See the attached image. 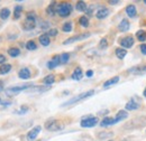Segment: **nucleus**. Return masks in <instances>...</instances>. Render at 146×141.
<instances>
[{
	"mask_svg": "<svg viewBox=\"0 0 146 141\" xmlns=\"http://www.w3.org/2000/svg\"><path fill=\"white\" fill-rule=\"evenodd\" d=\"M62 30L65 32V33H70V32L72 30V22H71V21L65 22V24L63 25V27H62Z\"/></svg>",
	"mask_w": 146,
	"mask_h": 141,
	"instance_id": "473e14b6",
	"label": "nucleus"
},
{
	"mask_svg": "<svg viewBox=\"0 0 146 141\" xmlns=\"http://www.w3.org/2000/svg\"><path fill=\"white\" fill-rule=\"evenodd\" d=\"M60 63H61V58H60L58 55H56V56H54V57L47 63V67H48L50 70H53V69H55Z\"/></svg>",
	"mask_w": 146,
	"mask_h": 141,
	"instance_id": "9b49d317",
	"label": "nucleus"
},
{
	"mask_svg": "<svg viewBox=\"0 0 146 141\" xmlns=\"http://www.w3.org/2000/svg\"><path fill=\"white\" fill-rule=\"evenodd\" d=\"M110 136H111V133H108V134H107V133H100V134H99V138H102V137H110Z\"/></svg>",
	"mask_w": 146,
	"mask_h": 141,
	"instance_id": "a19ab883",
	"label": "nucleus"
},
{
	"mask_svg": "<svg viewBox=\"0 0 146 141\" xmlns=\"http://www.w3.org/2000/svg\"><path fill=\"white\" fill-rule=\"evenodd\" d=\"M118 82H119V76H115V77L110 78V80L106 81V82L104 83V88H109L110 85H113V84H116V83H118Z\"/></svg>",
	"mask_w": 146,
	"mask_h": 141,
	"instance_id": "412c9836",
	"label": "nucleus"
},
{
	"mask_svg": "<svg viewBox=\"0 0 146 141\" xmlns=\"http://www.w3.org/2000/svg\"><path fill=\"white\" fill-rule=\"evenodd\" d=\"M110 5H118L119 3V1H117V0H111V1H109Z\"/></svg>",
	"mask_w": 146,
	"mask_h": 141,
	"instance_id": "79ce46f5",
	"label": "nucleus"
},
{
	"mask_svg": "<svg viewBox=\"0 0 146 141\" xmlns=\"http://www.w3.org/2000/svg\"><path fill=\"white\" fill-rule=\"evenodd\" d=\"M96 7H97V6H94V5L88 6V9H87V14H88L89 16H92V13H93V10L96 9Z\"/></svg>",
	"mask_w": 146,
	"mask_h": 141,
	"instance_id": "e433bc0d",
	"label": "nucleus"
},
{
	"mask_svg": "<svg viewBox=\"0 0 146 141\" xmlns=\"http://www.w3.org/2000/svg\"><path fill=\"white\" fill-rule=\"evenodd\" d=\"M18 75L21 80H28L31 77V70H28V69H26V67L21 69V70H19Z\"/></svg>",
	"mask_w": 146,
	"mask_h": 141,
	"instance_id": "ddd939ff",
	"label": "nucleus"
},
{
	"mask_svg": "<svg viewBox=\"0 0 146 141\" xmlns=\"http://www.w3.org/2000/svg\"><path fill=\"white\" fill-rule=\"evenodd\" d=\"M119 44L124 48H129V47H131L134 45V38L131 36H126V37H124V38L120 39Z\"/></svg>",
	"mask_w": 146,
	"mask_h": 141,
	"instance_id": "1a4fd4ad",
	"label": "nucleus"
},
{
	"mask_svg": "<svg viewBox=\"0 0 146 141\" xmlns=\"http://www.w3.org/2000/svg\"><path fill=\"white\" fill-rule=\"evenodd\" d=\"M8 54H9L11 57H17L19 54H20V51H19L18 48L13 47V48H9V49H8Z\"/></svg>",
	"mask_w": 146,
	"mask_h": 141,
	"instance_id": "7c9ffc66",
	"label": "nucleus"
},
{
	"mask_svg": "<svg viewBox=\"0 0 146 141\" xmlns=\"http://www.w3.org/2000/svg\"><path fill=\"white\" fill-rule=\"evenodd\" d=\"M91 34L90 33H86V34H82V35H79V36H73V37H70L68 38L63 44L64 45H69V44H72L74 42H78V40H82V39H86L88 37H90Z\"/></svg>",
	"mask_w": 146,
	"mask_h": 141,
	"instance_id": "0eeeda50",
	"label": "nucleus"
},
{
	"mask_svg": "<svg viewBox=\"0 0 146 141\" xmlns=\"http://www.w3.org/2000/svg\"><path fill=\"white\" fill-rule=\"evenodd\" d=\"M54 81H55L54 75H47L46 77H44V80H43V83L50 86V85H52V84L54 83Z\"/></svg>",
	"mask_w": 146,
	"mask_h": 141,
	"instance_id": "a878e982",
	"label": "nucleus"
},
{
	"mask_svg": "<svg viewBox=\"0 0 146 141\" xmlns=\"http://www.w3.org/2000/svg\"><path fill=\"white\" fill-rule=\"evenodd\" d=\"M126 55H127V51H126L125 48H117V49H116V56H117L119 59H123Z\"/></svg>",
	"mask_w": 146,
	"mask_h": 141,
	"instance_id": "393cba45",
	"label": "nucleus"
},
{
	"mask_svg": "<svg viewBox=\"0 0 146 141\" xmlns=\"http://www.w3.org/2000/svg\"><path fill=\"white\" fill-rule=\"evenodd\" d=\"M141 52L144 55H146V44H142L141 45Z\"/></svg>",
	"mask_w": 146,
	"mask_h": 141,
	"instance_id": "58836bf2",
	"label": "nucleus"
},
{
	"mask_svg": "<svg viewBox=\"0 0 146 141\" xmlns=\"http://www.w3.org/2000/svg\"><path fill=\"white\" fill-rule=\"evenodd\" d=\"M80 141H83V140H80Z\"/></svg>",
	"mask_w": 146,
	"mask_h": 141,
	"instance_id": "09e8293b",
	"label": "nucleus"
},
{
	"mask_svg": "<svg viewBox=\"0 0 146 141\" xmlns=\"http://www.w3.org/2000/svg\"><path fill=\"white\" fill-rule=\"evenodd\" d=\"M26 48H27L28 51H35L37 48V45L35 44L34 40H29V42L26 43Z\"/></svg>",
	"mask_w": 146,
	"mask_h": 141,
	"instance_id": "c85d7f7f",
	"label": "nucleus"
},
{
	"mask_svg": "<svg viewBox=\"0 0 146 141\" xmlns=\"http://www.w3.org/2000/svg\"><path fill=\"white\" fill-rule=\"evenodd\" d=\"M111 124H116L115 123V119L107 117V118H105V119L102 120V122L100 123V125H101V127H108V125H111Z\"/></svg>",
	"mask_w": 146,
	"mask_h": 141,
	"instance_id": "5701e85b",
	"label": "nucleus"
},
{
	"mask_svg": "<svg viewBox=\"0 0 146 141\" xmlns=\"http://www.w3.org/2000/svg\"><path fill=\"white\" fill-rule=\"evenodd\" d=\"M92 75H93V72H92V70H88V72H87V76H88V77H91Z\"/></svg>",
	"mask_w": 146,
	"mask_h": 141,
	"instance_id": "37998d69",
	"label": "nucleus"
},
{
	"mask_svg": "<svg viewBox=\"0 0 146 141\" xmlns=\"http://www.w3.org/2000/svg\"><path fill=\"white\" fill-rule=\"evenodd\" d=\"M99 122V119L98 118H83L82 121H81V127L82 128H92V127H96Z\"/></svg>",
	"mask_w": 146,
	"mask_h": 141,
	"instance_id": "39448f33",
	"label": "nucleus"
},
{
	"mask_svg": "<svg viewBox=\"0 0 146 141\" xmlns=\"http://www.w3.org/2000/svg\"><path fill=\"white\" fill-rule=\"evenodd\" d=\"M138 107H139V104L137 102H135L134 100H130L129 102H127V104H126V110H129V111L137 110Z\"/></svg>",
	"mask_w": 146,
	"mask_h": 141,
	"instance_id": "a211bd4d",
	"label": "nucleus"
},
{
	"mask_svg": "<svg viewBox=\"0 0 146 141\" xmlns=\"http://www.w3.org/2000/svg\"><path fill=\"white\" fill-rule=\"evenodd\" d=\"M75 9L78 11H87L88 6H87V3L84 1H78L76 5H75Z\"/></svg>",
	"mask_w": 146,
	"mask_h": 141,
	"instance_id": "6ab92c4d",
	"label": "nucleus"
},
{
	"mask_svg": "<svg viewBox=\"0 0 146 141\" xmlns=\"http://www.w3.org/2000/svg\"><path fill=\"white\" fill-rule=\"evenodd\" d=\"M71 10H72V6L70 3H68V2L58 3L57 5V8H56V13L61 17H68L71 14Z\"/></svg>",
	"mask_w": 146,
	"mask_h": 141,
	"instance_id": "7ed1b4c3",
	"label": "nucleus"
},
{
	"mask_svg": "<svg viewBox=\"0 0 146 141\" xmlns=\"http://www.w3.org/2000/svg\"><path fill=\"white\" fill-rule=\"evenodd\" d=\"M82 76H83V73H82V70L80 67H76L72 73V78L75 81H80L82 78Z\"/></svg>",
	"mask_w": 146,
	"mask_h": 141,
	"instance_id": "dca6fc26",
	"label": "nucleus"
},
{
	"mask_svg": "<svg viewBox=\"0 0 146 141\" xmlns=\"http://www.w3.org/2000/svg\"><path fill=\"white\" fill-rule=\"evenodd\" d=\"M10 70H11V65L10 64H3V65L0 66V74L1 75H5V74L9 73Z\"/></svg>",
	"mask_w": 146,
	"mask_h": 141,
	"instance_id": "b1692460",
	"label": "nucleus"
},
{
	"mask_svg": "<svg viewBox=\"0 0 146 141\" xmlns=\"http://www.w3.org/2000/svg\"><path fill=\"white\" fill-rule=\"evenodd\" d=\"M2 85H3V83H2V81H0V92L3 91V86Z\"/></svg>",
	"mask_w": 146,
	"mask_h": 141,
	"instance_id": "c03bdc74",
	"label": "nucleus"
},
{
	"mask_svg": "<svg viewBox=\"0 0 146 141\" xmlns=\"http://www.w3.org/2000/svg\"><path fill=\"white\" fill-rule=\"evenodd\" d=\"M126 14H127L129 17L134 18L137 14V10H136V7L134 5H129L126 7Z\"/></svg>",
	"mask_w": 146,
	"mask_h": 141,
	"instance_id": "4468645a",
	"label": "nucleus"
},
{
	"mask_svg": "<svg viewBox=\"0 0 146 141\" xmlns=\"http://www.w3.org/2000/svg\"><path fill=\"white\" fill-rule=\"evenodd\" d=\"M21 11H23V6H16L15 7V10H14V17H15V19H19L20 15H21Z\"/></svg>",
	"mask_w": 146,
	"mask_h": 141,
	"instance_id": "cd10ccee",
	"label": "nucleus"
},
{
	"mask_svg": "<svg viewBox=\"0 0 146 141\" xmlns=\"http://www.w3.org/2000/svg\"><path fill=\"white\" fill-rule=\"evenodd\" d=\"M50 88H51V86H45V88H44V86H33V88L31 86L27 91L34 93V92H45V91H47V90H50Z\"/></svg>",
	"mask_w": 146,
	"mask_h": 141,
	"instance_id": "aec40b11",
	"label": "nucleus"
},
{
	"mask_svg": "<svg viewBox=\"0 0 146 141\" xmlns=\"http://www.w3.org/2000/svg\"><path fill=\"white\" fill-rule=\"evenodd\" d=\"M5 62H6V57L2 54H0V64H5Z\"/></svg>",
	"mask_w": 146,
	"mask_h": 141,
	"instance_id": "ea45409f",
	"label": "nucleus"
},
{
	"mask_svg": "<svg viewBox=\"0 0 146 141\" xmlns=\"http://www.w3.org/2000/svg\"><path fill=\"white\" fill-rule=\"evenodd\" d=\"M31 86H32V85H29V84H26V85H21V86H13V88H7L5 92H6V94H7V95H15V94H17V93L21 92V91L28 90V88H31Z\"/></svg>",
	"mask_w": 146,
	"mask_h": 141,
	"instance_id": "423d86ee",
	"label": "nucleus"
},
{
	"mask_svg": "<svg viewBox=\"0 0 146 141\" xmlns=\"http://www.w3.org/2000/svg\"><path fill=\"white\" fill-rule=\"evenodd\" d=\"M35 13H28L25 21L23 22V29L24 30H32L36 26V20H35Z\"/></svg>",
	"mask_w": 146,
	"mask_h": 141,
	"instance_id": "f257e3e1",
	"label": "nucleus"
},
{
	"mask_svg": "<svg viewBox=\"0 0 146 141\" xmlns=\"http://www.w3.org/2000/svg\"><path fill=\"white\" fill-rule=\"evenodd\" d=\"M79 22H80V25H81L82 27H88V26H89V19L86 17V16L80 17V19H79Z\"/></svg>",
	"mask_w": 146,
	"mask_h": 141,
	"instance_id": "2f4dec72",
	"label": "nucleus"
},
{
	"mask_svg": "<svg viewBox=\"0 0 146 141\" xmlns=\"http://www.w3.org/2000/svg\"><path fill=\"white\" fill-rule=\"evenodd\" d=\"M0 39H1V38H0Z\"/></svg>",
	"mask_w": 146,
	"mask_h": 141,
	"instance_id": "3c124183",
	"label": "nucleus"
},
{
	"mask_svg": "<svg viewBox=\"0 0 146 141\" xmlns=\"http://www.w3.org/2000/svg\"><path fill=\"white\" fill-rule=\"evenodd\" d=\"M39 43L43 45V46H48L51 40H50V36L47 34H43V35L39 36Z\"/></svg>",
	"mask_w": 146,
	"mask_h": 141,
	"instance_id": "f3484780",
	"label": "nucleus"
},
{
	"mask_svg": "<svg viewBox=\"0 0 146 141\" xmlns=\"http://www.w3.org/2000/svg\"><path fill=\"white\" fill-rule=\"evenodd\" d=\"M56 8H57V6H55V2H52V3L47 7L46 13H47L50 16H54L55 14H56Z\"/></svg>",
	"mask_w": 146,
	"mask_h": 141,
	"instance_id": "4be33fe9",
	"label": "nucleus"
},
{
	"mask_svg": "<svg viewBox=\"0 0 146 141\" xmlns=\"http://www.w3.org/2000/svg\"><path fill=\"white\" fill-rule=\"evenodd\" d=\"M129 27H130V25H129V21H128L127 19H123V20L120 21L119 26H118V29H119L120 32L125 33V32H127L128 29H129Z\"/></svg>",
	"mask_w": 146,
	"mask_h": 141,
	"instance_id": "f8f14e48",
	"label": "nucleus"
},
{
	"mask_svg": "<svg viewBox=\"0 0 146 141\" xmlns=\"http://www.w3.org/2000/svg\"><path fill=\"white\" fill-rule=\"evenodd\" d=\"M107 46H108V43H107V38H102V39L100 40V44H99V48H101V49H105Z\"/></svg>",
	"mask_w": 146,
	"mask_h": 141,
	"instance_id": "f704fd0d",
	"label": "nucleus"
},
{
	"mask_svg": "<svg viewBox=\"0 0 146 141\" xmlns=\"http://www.w3.org/2000/svg\"><path fill=\"white\" fill-rule=\"evenodd\" d=\"M109 141H111V140H109Z\"/></svg>",
	"mask_w": 146,
	"mask_h": 141,
	"instance_id": "8fccbe9b",
	"label": "nucleus"
},
{
	"mask_svg": "<svg viewBox=\"0 0 146 141\" xmlns=\"http://www.w3.org/2000/svg\"><path fill=\"white\" fill-rule=\"evenodd\" d=\"M0 102H1V99H0Z\"/></svg>",
	"mask_w": 146,
	"mask_h": 141,
	"instance_id": "de8ad7c7",
	"label": "nucleus"
},
{
	"mask_svg": "<svg viewBox=\"0 0 146 141\" xmlns=\"http://www.w3.org/2000/svg\"><path fill=\"white\" fill-rule=\"evenodd\" d=\"M60 58H61V63H68L69 62V58H70V55L68 53H63L61 56H60Z\"/></svg>",
	"mask_w": 146,
	"mask_h": 141,
	"instance_id": "72a5a7b5",
	"label": "nucleus"
},
{
	"mask_svg": "<svg viewBox=\"0 0 146 141\" xmlns=\"http://www.w3.org/2000/svg\"><path fill=\"white\" fill-rule=\"evenodd\" d=\"M143 95H144V96H145V98H146V88H145V90H144V93H143Z\"/></svg>",
	"mask_w": 146,
	"mask_h": 141,
	"instance_id": "a18cd8bd",
	"label": "nucleus"
},
{
	"mask_svg": "<svg viewBox=\"0 0 146 141\" xmlns=\"http://www.w3.org/2000/svg\"><path fill=\"white\" fill-rule=\"evenodd\" d=\"M45 128L48 130V131H61L64 129V124L62 123L61 121H57V120H48L46 123H45Z\"/></svg>",
	"mask_w": 146,
	"mask_h": 141,
	"instance_id": "20e7f679",
	"label": "nucleus"
},
{
	"mask_svg": "<svg viewBox=\"0 0 146 141\" xmlns=\"http://www.w3.org/2000/svg\"><path fill=\"white\" fill-rule=\"evenodd\" d=\"M28 110H29V109H28L27 106H21L18 111H16V113H18V114H25V113L28 112Z\"/></svg>",
	"mask_w": 146,
	"mask_h": 141,
	"instance_id": "c9c22d12",
	"label": "nucleus"
},
{
	"mask_svg": "<svg viewBox=\"0 0 146 141\" xmlns=\"http://www.w3.org/2000/svg\"><path fill=\"white\" fill-rule=\"evenodd\" d=\"M40 130H42V127L40 125H36V127H34L28 133H27V139L29 141H33L36 139V137L38 136V133L40 132Z\"/></svg>",
	"mask_w": 146,
	"mask_h": 141,
	"instance_id": "6e6552de",
	"label": "nucleus"
},
{
	"mask_svg": "<svg viewBox=\"0 0 146 141\" xmlns=\"http://www.w3.org/2000/svg\"><path fill=\"white\" fill-rule=\"evenodd\" d=\"M47 35L48 36H56L57 35V29H51V30H48Z\"/></svg>",
	"mask_w": 146,
	"mask_h": 141,
	"instance_id": "4c0bfd02",
	"label": "nucleus"
},
{
	"mask_svg": "<svg viewBox=\"0 0 146 141\" xmlns=\"http://www.w3.org/2000/svg\"><path fill=\"white\" fill-rule=\"evenodd\" d=\"M144 3H145V5H146V0H145V1H144Z\"/></svg>",
	"mask_w": 146,
	"mask_h": 141,
	"instance_id": "49530a36",
	"label": "nucleus"
},
{
	"mask_svg": "<svg viewBox=\"0 0 146 141\" xmlns=\"http://www.w3.org/2000/svg\"><path fill=\"white\" fill-rule=\"evenodd\" d=\"M109 14H110V10L108 8H100L96 13V17L98 18V19H105L106 17H108Z\"/></svg>",
	"mask_w": 146,
	"mask_h": 141,
	"instance_id": "9d476101",
	"label": "nucleus"
},
{
	"mask_svg": "<svg viewBox=\"0 0 146 141\" xmlns=\"http://www.w3.org/2000/svg\"><path fill=\"white\" fill-rule=\"evenodd\" d=\"M93 94H94V91H93V90H90V91L84 92V93H81V94H79V95L72 98V99H70L69 101H66L64 104H62V106H68V105H71V104H74V103H76V102H79V101H82V100H84V99H87V98H90Z\"/></svg>",
	"mask_w": 146,
	"mask_h": 141,
	"instance_id": "f03ea898",
	"label": "nucleus"
},
{
	"mask_svg": "<svg viewBox=\"0 0 146 141\" xmlns=\"http://www.w3.org/2000/svg\"><path fill=\"white\" fill-rule=\"evenodd\" d=\"M136 36H137V39H138L139 42H145L146 33L144 30H138V32L136 33Z\"/></svg>",
	"mask_w": 146,
	"mask_h": 141,
	"instance_id": "c756f323",
	"label": "nucleus"
},
{
	"mask_svg": "<svg viewBox=\"0 0 146 141\" xmlns=\"http://www.w3.org/2000/svg\"><path fill=\"white\" fill-rule=\"evenodd\" d=\"M9 16H10V10L8 8H3V9L0 10V18L2 20H6Z\"/></svg>",
	"mask_w": 146,
	"mask_h": 141,
	"instance_id": "bb28decb",
	"label": "nucleus"
},
{
	"mask_svg": "<svg viewBox=\"0 0 146 141\" xmlns=\"http://www.w3.org/2000/svg\"><path fill=\"white\" fill-rule=\"evenodd\" d=\"M128 117V113L126 111H119L118 113H117V115H116V118H115V123H117V122H119V121H123L124 119H126Z\"/></svg>",
	"mask_w": 146,
	"mask_h": 141,
	"instance_id": "2eb2a0df",
	"label": "nucleus"
}]
</instances>
